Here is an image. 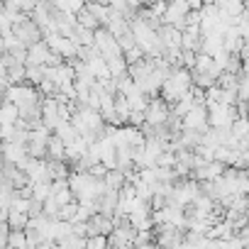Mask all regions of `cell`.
I'll return each mask as SVG.
<instances>
[{"mask_svg": "<svg viewBox=\"0 0 249 249\" xmlns=\"http://www.w3.org/2000/svg\"><path fill=\"white\" fill-rule=\"evenodd\" d=\"M27 220H30L27 213H20V210H13V208H8V213H5V222H8L10 230H25Z\"/></svg>", "mask_w": 249, "mask_h": 249, "instance_id": "ba28073f", "label": "cell"}, {"mask_svg": "<svg viewBox=\"0 0 249 249\" xmlns=\"http://www.w3.org/2000/svg\"><path fill=\"white\" fill-rule=\"evenodd\" d=\"M181 127L198 130L200 135L210 127V124H208V107H205V103H193V105L186 110V115L181 117Z\"/></svg>", "mask_w": 249, "mask_h": 249, "instance_id": "6da1fadb", "label": "cell"}, {"mask_svg": "<svg viewBox=\"0 0 249 249\" xmlns=\"http://www.w3.org/2000/svg\"><path fill=\"white\" fill-rule=\"evenodd\" d=\"M42 78H44L42 66H25V83H30V86L37 88V83H39Z\"/></svg>", "mask_w": 249, "mask_h": 249, "instance_id": "8fae6325", "label": "cell"}, {"mask_svg": "<svg viewBox=\"0 0 249 249\" xmlns=\"http://www.w3.org/2000/svg\"><path fill=\"white\" fill-rule=\"evenodd\" d=\"M64 149H66V144L56 135H49V140H47V157L44 159H64Z\"/></svg>", "mask_w": 249, "mask_h": 249, "instance_id": "9c48e42d", "label": "cell"}, {"mask_svg": "<svg viewBox=\"0 0 249 249\" xmlns=\"http://www.w3.org/2000/svg\"><path fill=\"white\" fill-rule=\"evenodd\" d=\"M105 66H107V73L112 78L122 76L124 71H127V61H124L122 54H115V56H105Z\"/></svg>", "mask_w": 249, "mask_h": 249, "instance_id": "52a82bcc", "label": "cell"}, {"mask_svg": "<svg viewBox=\"0 0 249 249\" xmlns=\"http://www.w3.org/2000/svg\"><path fill=\"white\" fill-rule=\"evenodd\" d=\"M47 59H49V47H47L44 39H39V42L27 47L25 66H42V64H47Z\"/></svg>", "mask_w": 249, "mask_h": 249, "instance_id": "277c9868", "label": "cell"}, {"mask_svg": "<svg viewBox=\"0 0 249 249\" xmlns=\"http://www.w3.org/2000/svg\"><path fill=\"white\" fill-rule=\"evenodd\" d=\"M8 247H27L25 239V230H8Z\"/></svg>", "mask_w": 249, "mask_h": 249, "instance_id": "7c38bea8", "label": "cell"}, {"mask_svg": "<svg viewBox=\"0 0 249 249\" xmlns=\"http://www.w3.org/2000/svg\"><path fill=\"white\" fill-rule=\"evenodd\" d=\"M20 117L18 105L10 100H0V124H15Z\"/></svg>", "mask_w": 249, "mask_h": 249, "instance_id": "8992f818", "label": "cell"}, {"mask_svg": "<svg viewBox=\"0 0 249 249\" xmlns=\"http://www.w3.org/2000/svg\"><path fill=\"white\" fill-rule=\"evenodd\" d=\"M200 5H215V0H200Z\"/></svg>", "mask_w": 249, "mask_h": 249, "instance_id": "5bb4252c", "label": "cell"}, {"mask_svg": "<svg viewBox=\"0 0 249 249\" xmlns=\"http://www.w3.org/2000/svg\"><path fill=\"white\" fill-rule=\"evenodd\" d=\"M73 15H76V25H81V27H88V30H95V27H100V22L95 20V15H93V13H90L86 5H83L81 10H76Z\"/></svg>", "mask_w": 249, "mask_h": 249, "instance_id": "30bf717a", "label": "cell"}, {"mask_svg": "<svg viewBox=\"0 0 249 249\" xmlns=\"http://www.w3.org/2000/svg\"><path fill=\"white\" fill-rule=\"evenodd\" d=\"M10 30H13V35L20 39V44H22V47H30V44H35V42H39V39H42V30L30 20V15H27L25 20L15 22Z\"/></svg>", "mask_w": 249, "mask_h": 249, "instance_id": "3957f363", "label": "cell"}, {"mask_svg": "<svg viewBox=\"0 0 249 249\" xmlns=\"http://www.w3.org/2000/svg\"><path fill=\"white\" fill-rule=\"evenodd\" d=\"M208 124L210 127H227V124L237 117L234 105H225V103H208Z\"/></svg>", "mask_w": 249, "mask_h": 249, "instance_id": "7a4b0ae2", "label": "cell"}, {"mask_svg": "<svg viewBox=\"0 0 249 249\" xmlns=\"http://www.w3.org/2000/svg\"><path fill=\"white\" fill-rule=\"evenodd\" d=\"M122 56H124V61H127V66H130V64L140 61V59H142L144 54H142V49H140V47L135 44V47H130V49H124V52H122Z\"/></svg>", "mask_w": 249, "mask_h": 249, "instance_id": "4fadbf2b", "label": "cell"}, {"mask_svg": "<svg viewBox=\"0 0 249 249\" xmlns=\"http://www.w3.org/2000/svg\"><path fill=\"white\" fill-rule=\"evenodd\" d=\"M124 100H127V105H130V110H144L147 107V100H149V95H144L137 86H132L127 93H124Z\"/></svg>", "mask_w": 249, "mask_h": 249, "instance_id": "5b68a950", "label": "cell"}]
</instances>
